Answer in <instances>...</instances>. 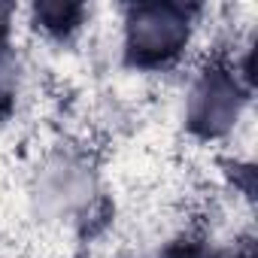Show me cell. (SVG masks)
Wrapping results in <instances>:
<instances>
[{
	"label": "cell",
	"instance_id": "cell-1",
	"mask_svg": "<svg viewBox=\"0 0 258 258\" xmlns=\"http://www.w3.org/2000/svg\"><path fill=\"white\" fill-rule=\"evenodd\" d=\"M191 10L179 4H137L124 13V55L134 67L173 64L191 43Z\"/></svg>",
	"mask_w": 258,
	"mask_h": 258
},
{
	"label": "cell",
	"instance_id": "cell-2",
	"mask_svg": "<svg viewBox=\"0 0 258 258\" xmlns=\"http://www.w3.org/2000/svg\"><path fill=\"white\" fill-rule=\"evenodd\" d=\"M240 106H243L240 79L231 73L228 64H210L191 82L185 121L198 137L213 140V137L228 134L237 124Z\"/></svg>",
	"mask_w": 258,
	"mask_h": 258
},
{
	"label": "cell",
	"instance_id": "cell-3",
	"mask_svg": "<svg viewBox=\"0 0 258 258\" xmlns=\"http://www.w3.org/2000/svg\"><path fill=\"white\" fill-rule=\"evenodd\" d=\"M85 7H70V4H37L34 7V22L52 37H67L82 25Z\"/></svg>",
	"mask_w": 258,
	"mask_h": 258
},
{
	"label": "cell",
	"instance_id": "cell-4",
	"mask_svg": "<svg viewBox=\"0 0 258 258\" xmlns=\"http://www.w3.org/2000/svg\"><path fill=\"white\" fill-rule=\"evenodd\" d=\"M10 22H13V7H0V55L10 49Z\"/></svg>",
	"mask_w": 258,
	"mask_h": 258
},
{
	"label": "cell",
	"instance_id": "cell-5",
	"mask_svg": "<svg viewBox=\"0 0 258 258\" xmlns=\"http://www.w3.org/2000/svg\"><path fill=\"white\" fill-rule=\"evenodd\" d=\"M164 258H207V252H204L201 246H195V243H185V246H176V249H170Z\"/></svg>",
	"mask_w": 258,
	"mask_h": 258
}]
</instances>
